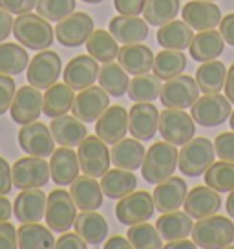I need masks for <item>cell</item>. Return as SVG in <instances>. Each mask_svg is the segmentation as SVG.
Segmentation results:
<instances>
[{"label": "cell", "instance_id": "cell-46", "mask_svg": "<svg viewBox=\"0 0 234 249\" xmlns=\"http://www.w3.org/2000/svg\"><path fill=\"white\" fill-rule=\"evenodd\" d=\"M75 0H37V13L50 22H59L75 11Z\"/></svg>", "mask_w": 234, "mask_h": 249}, {"label": "cell", "instance_id": "cell-38", "mask_svg": "<svg viewBox=\"0 0 234 249\" xmlns=\"http://www.w3.org/2000/svg\"><path fill=\"white\" fill-rule=\"evenodd\" d=\"M99 86H101L104 92H108L114 97H121L125 95L130 85V79H128V71L116 62H104L102 68H99Z\"/></svg>", "mask_w": 234, "mask_h": 249}, {"label": "cell", "instance_id": "cell-47", "mask_svg": "<svg viewBox=\"0 0 234 249\" xmlns=\"http://www.w3.org/2000/svg\"><path fill=\"white\" fill-rule=\"evenodd\" d=\"M17 86L15 81L11 79V75H6V73H0V116L6 114L13 103V97H15Z\"/></svg>", "mask_w": 234, "mask_h": 249}, {"label": "cell", "instance_id": "cell-14", "mask_svg": "<svg viewBox=\"0 0 234 249\" xmlns=\"http://www.w3.org/2000/svg\"><path fill=\"white\" fill-rule=\"evenodd\" d=\"M110 107V93L104 92L101 86H88L75 95L71 112L83 123H95L102 112Z\"/></svg>", "mask_w": 234, "mask_h": 249}, {"label": "cell", "instance_id": "cell-63", "mask_svg": "<svg viewBox=\"0 0 234 249\" xmlns=\"http://www.w3.org/2000/svg\"><path fill=\"white\" fill-rule=\"evenodd\" d=\"M209 2H214V0H209Z\"/></svg>", "mask_w": 234, "mask_h": 249}, {"label": "cell", "instance_id": "cell-12", "mask_svg": "<svg viewBox=\"0 0 234 249\" xmlns=\"http://www.w3.org/2000/svg\"><path fill=\"white\" fill-rule=\"evenodd\" d=\"M190 116L201 126H218L231 117V101L219 93H205L190 107Z\"/></svg>", "mask_w": 234, "mask_h": 249}, {"label": "cell", "instance_id": "cell-17", "mask_svg": "<svg viewBox=\"0 0 234 249\" xmlns=\"http://www.w3.org/2000/svg\"><path fill=\"white\" fill-rule=\"evenodd\" d=\"M128 130L139 141L152 140L159 130V112L152 103H135L128 112Z\"/></svg>", "mask_w": 234, "mask_h": 249}, {"label": "cell", "instance_id": "cell-50", "mask_svg": "<svg viewBox=\"0 0 234 249\" xmlns=\"http://www.w3.org/2000/svg\"><path fill=\"white\" fill-rule=\"evenodd\" d=\"M147 0H114V8L119 15H139L145 9Z\"/></svg>", "mask_w": 234, "mask_h": 249}, {"label": "cell", "instance_id": "cell-56", "mask_svg": "<svg viewBox=\"0 0 234 249\" xmlns=\"http://www.w3.org/2000/svg\"><path fill=\"white\" fill-rule=\"evenodd\" d=\"M104 248L106 249H128L132 248L130 240H126L123 236H112L108 242H104Z\"/></svg>", "mask_w": 234, "mask_h": 249}, {"label": "cell", "instance_id": "cell-31", "mask_svg": "<svg viewBox=\"0 0 234 249\" xmlns=\"http://www.w3.org/2000/svg\"><path fill=\"white\" fill-rule=\"evenodd\" d=\"M190 57L198 62H207L218 59L225 50V40L221 37V33L214 30L200 31L194 35V39L190 42Z\"/></svg>", "mask_w": 234, "mask_h": 249}, {"label": "cell", "instance_id": "cell-29", "mask_svg": "<svg viewBox=\"0 0 234 249\" xmlns=\"http://www.w3.org/2000/svg\"><path fill=\"white\" fill-rule=\"evenodd\" d=\"M147 150L143 147L139 140H132V138H123L110 150V158L112 163L119 167V169H126V171H137L143 165Z\"/></svg>", "mask_w": 234, "mask_h": 249}, {"label": "cell", "instance_id": "cell-33", "mask_svg": "<svg viewBox=\"0 0 234 249\" xmlns=\"http://www.w3.org/2000/svg\"><path fill=\"white\" fill-rule=\"evenodd\" d=\"M73 99H75V93H73V88L66 85H57L50 86L46 90V93L42 95V112L46 114L48 117H59L68 114L71 110V105H73Z\"/></svg>", "mask_w": 234, "mask_h": 249}, {"label": "cell", "instance_id": "cell-35", "mask_svg": "<svg viewBox=\"0 0 234 249\" xmlns=\"http://www.w3.org/2000/svg\"><path fill=\"white\" fill-rule=\"evenodd\" d=\"M137 187V178L134 176V171H126V169H114L102 174L101 189L102 195L112 198V200H119L123 196L130 195Z\"/></svg>", "mask_w": 234, "mask_h": 249}, {"label": "cell", "instance_id": "cell-5", "mask_svg": "<svg viewBox=\"0 0 234 249\" xmlns=\"http://www.w3.org/2000/svg\"><path fill=\"white\" fill-rule=\"evenodd\" d=\"M46 224L55 233H66L77 218V205L70 193L64 189H55L48 195L46 202Z\"/></svg>", "mask_w": 234, "mask_h": 249}, {"label": "cell", "instance_id": "cell-36", "mask_svg": "<svg viewBox=\"0 0 234 249\" xmlns=\"http://www.w3.org/2000/svg\"><path fill=\"white\" fill-rule=\"evenodd\" d=\"M17 244L20 249H50L55 248V238L51 229L39 222H28L17 229Z\"/></svg>", "mask_w": 234, "mask_h": 249}, {"label": "cell", "instance_id": "cell-55", "mask_svg": "<svg viewBox=\"0 0 234 249\" xmlns=\"http://www.w3.org/2000/svg\"><path fill=\"white\" fill-rule=\"evenodd\" d=\"M13 20L15 18H11V13L0 8V42H4L13 33Z\"/></svg>", "mask_w": 234, "mask_h": 249}, {"label": "cell", "instance_id": "cell-18", "mask_svg": "<svg viewBox=\"0 0 234 249\" xmlns=\"http://www.w3.org/2000/svg\"><path fill=\"white\" fill-rule=\"evenodd\" d=\"M221 207V196L218 191H214L209 185H198L187 193V198L183 202V209L190 218L201 220V218L216 214Z\"/></svg>", "mask_w": 234, "mask_h": 249}, {"label": "cell", "instance_id": "cell-49", "mask_svg": "<svg viewBox=\"0 0 234 249\" xmlns=\"http://www.w3.org/2000/svg\"><path fill=\"white\" fill-rule=\"evenodd\" d=\"M37 6V0H0V8L6 9L11 15L30 13Z\"/></svg>", "mask_w": 234, "mask_h": 249}, {"label": "cell", "instance_id": "cell-16", "mask_svg": "<svg viewBox=\"0 0 234 249\" xmlns=\"http://www.w3.org/2000/svg\"><path fill=\"white\" fill-rule=\"evenodd\" d=\"M11 119L18 124H28L37 121L42 114V93L35 86H22L15 92L13 103L9 107Z\"/></svg>", "mask_w": 234, "mask_h": 249}, {"label": "cell", "instance_id": "cell-32", "mask_svg": "<svg viewBox=\"0 0 234 249\" xmlns=\"http://www.w3.org/2000/svg\"><path fill=\"white\" fill-rule=\"evenodd\" d=\"M194 39L192 28L185 20H170L159 26L157 30V42L167 50H187Z\"/></svg>", "mask_w": 234, "mask_h": 249}, {"label": "cell", "instance_id": "cell-40", "mask_svg": "<svg viewBox=\"0 0 234 249\" xmlns=\"http://www.w3.org/2000/svg\"><path fill=\"white\" fill-rule=\"evenodd\" d=\"M185 68H187V55L181 50H167V48L154 57V66H152L154 73L165 81L181 75Z\"/></svg>", "mask_w": 234, "mask_h": 249}, {"label": "cell", "instance_id": "cell-23", "mask_svg": "<svg viewBox=\"0 0 234 249\" xmlns=\"http://www.w3.org/2000/svg\"><path fill=\"white\" fill-rule=\"evenodd\" d=\"M187 193V183L181 178L170 176V178L156 183L152 198H154V205L159 213H170V211H178L183 205Z\"/></svg>", "mask_w": 234, "mask_h": 249}, {"label": "cell", "instance_id": "cell-22", "mask_svg": "<svg viewBox=\"0 0 234 249\" xmlns=\"http://www.w3.org/2000/svg\"><path fill=\"white\" fill-rule=\"evenodd\" d=\"M48 196L40 189H22L13 203V214L20 224L40 222L46 214Z\"/></svg>", "mask_w": 234, "mask_h": 249}, {"label": "cell", "instance_id": "cell-45", "mask_svg": "<svg viewBox=\"0 0 234 249\" xmlns=\"http://www.w3.org/2000/svg\"><path fill=\"white\" fill-rule=\"evenodd\" d=\"M205 183L218 193H231L234 189V163L221 160L205 171Z\"/></svg>", "mask_w": 234, "mask_h": 249}, {"label": "cell", "instance_id": "cell-48", "mask_svg": "<svg viewBox=\"0 0 234 249\" xmlns=\"http://www.w3.org/2000/svg\"><path fill=\"white\" fill-rule=\"evenodd\" d=\"M214 150H216V156H219V160L234 163V130L219 134L214 141Z\"/></svg>", "mask_w": 234, "mask_h": 249}, {"label": "cell", "instance_id": "cell-58", "mask_svg": "<svg viewBox=\"0 0 234 249\" xmlns=\"http://www.w3.org/2000/svg\"><path fill=\"white\" fill-rule=\"evenodd\" d=\"M225 93H227V99H229L231 103H234V64L227 70Z\"/></svg>", "mask_w": 234, "mask_h": 249}, {"label": "cell", "instance_id": "cell-21", "mask_svg": "<svg viewBox=\"0 0 234 249\" xmlns=\"http://www.w3.org/2000/svg\"><path fill=\"white\" fill-rule=\"evenodd\" d=\"M99 77V64L92 55H77L64 68V83L73 90H84Z\"/></svg>", "mask_w": 234, "mask_h": 249}, {"label": "cell", "instance_id": "cell-2", "mask_svg": "<svg viewBox=\"0 0 234 249\" xmlns=\"http://www.w3.org/2000/svg\"><path fill=\"white\" fill-rule=\"evenodd\" d=\"M178 158H180V152L176 145H172L168 141L154 143L147 150L143 165H141L143 178L147 179V183H154V185L170 178L178 169Z\"/></svg>", "mask_w": 234, "mask_h": 249}, {"label": "cell", "instance_id": "cell-52", "mask_svg": "<svg viewBox=\"0 0 234 249\" xmlns=\"http://www.w3.org/2000/svg\"><path fill=\"white\" fill-rule=\"evenodd\" d=\"M86 244L77 233H64L59 240H55V248L57 249H84Z\"/></svg>", "mask_w": 234, "mask_h": 249}, {"label": "cell", "instance_id": "cell-24", "mask_svg": "<svg viewBox=\"0 0 234 249\" xmlns=\"http://www.w3.org/2000/svg\"><path fill=\"white\" fill-rule=\"evenodd\" d=\"M110 33L121 44H137L149 37V22L135 15H117L110 20Z\"/></svg>", "mask_w": 234, "mask_h": 249}, {"label": "cell", "instance_id": "cell-34", "mask_svg": "<svg viewBox=\"0 0 234 249\" xmlns=\"http://www.w3.org/2000/svg\"><path fill=\"white\" fill-rule=\"evenodd\" d=\"M192 218L187 213H180V211H170V213H163L159 220L156 222V227L163 240H180V238H187L192 233Z\"/></svg>", "mask_w": 234, "mask_h": 249}, {"label": "cell", "instance_id": "cell-8", "mask_svg": "<svg viewBox=\"0 0 234 249\" xmlns=\"http://www.w3.org/2000/svg\"><path fill=\"white\" fill-rule=\"evenodd\" d=\"M159 132L172 145H185L196 134V121L185 110L167 108L159 114Z\"/></svg>", "mask_w": 234, "mask_h": 249}, {"label": "cell", "instance_id": "cell-1", "mask_svg": "<svg viewBox=\"0 0 234 249\" xmlns=\"http://www.w3.org/2000/svg\"><path fill=\"white\" fill-rule=\"evenodd\" d=\"M13 35L18 40V44H22L26 50H48L53 44L55 30L51 28L50 20L42 18L37 13H22L13 20Z\"/></svg>", "mask_w": 234, "mask_h": 249}, {"label": "cell", "instance_id": "cell-19", "mask_svg": "<svg viewBox=\"0 0 234 249\" xmlns=\"http://www.w3.org/2000/svg\"><path fill=\"white\" fill-rule=\"evenodd\" d=\"M181 17L192 30L198 31L214 30L221 22V11L214 2L209 0H190L185 4Z\"/></svg>", "mask_w": 234, "mask_h": 249}, {"label": "cell", "instance_id": "cell-61", "mask_svg": "<svg viewBox=\"0 0 234 249\" xmlns=\"http://www.w3.org/2000/svg\"><path fill=\"white\" fill-rule=\"evenodd\" d=\"M83 2H86V4H99L102 0H83Z\"/></svg>", "mask_w": 234, "mask_h": 249}, {"label": "cell", "instance_id": "cell-62", "mask_svg": "<svg viewBox=\"0 0 234 249\" xmlns=\"http://www.w3.org/2000/svg\"><path fill=\"white\" fill-rule=\"evenodd\" d=\"M229 124H231V128L234 130V112L231 114V123H229Z\"/></svg>", "mask_w": 234, "mask_h": 249}, {"label": "cell", "instance_id": "cell-25", "mask_svg": "<svg viewBox=\"0 0 234 249\" xmlns=\"http://www.w3.org/2000/svg\"><path fill=\"white\" fill-rule=\"evenodd\" d=\"M50 130H51L53 140L61 147H79L83 140L88 136L86 124L75 116H66V114L53 117V121L50 124Z\"/></svg>", "mask_w": 234, "mask_h": 249}, {"label": "cell", "instance_id": "cell-27", "mask_svg": "<svg viewBox=\"0 0 234 249\" xmlns=\"http://www.w3.org/2000/svg\"><path fill=\"white\" fill-rule=\"evenodd\" d=\"M81 165H79L77 152H73L71 147H61L53 150L51 161H50V174L57 185H70L79 176Z\"/></svg>", "mask_w": 234, "mask_h": 249}, {"label": "cell", "instance_id": "cell-3", "mask_svg": "<svg viewBox=\"0 0 234 249\" xmlns=\"http://www.w3.org/2000/svg\"><path fill=\"white\" fill-rule=\"evenodd\" d=\"M192 240L198 248L203 249H223L234 242V224L227 216L201 218L192 226Z\"/></svg>", "mask_w": 234, "mask_h": 249}, {"label": "cell", "instance_id": "cell-51", "mask_svg": "<svg viewBox=\"0 0 234 249\" xmlns=\"http://www.w3.org/2000/svg\"><path fill=\"white\" fill-rule=\"evenodd\" d=\"M15 248H18V244H17V229L9 224V220L0 222V249Z\"/></svg>", "mask_w": 234, "mask_h": 249}, {"label": "cell", "instance_id": "cell-60", "mask_svg": "<svg viewBox=\"0 0 234 249\" xmlns=\"http://www.w3.org/2000/svg\"><path fill=\"white\" fill-rule=\"evenodd\" d=\"M227 213H229L231 218H234V189L231 191L229 198H227Z\"/></svg>", "mask_w": 234, "mask_h": 249}, {"label": "cell", "instance_id": "cell-9", "mask_svg": "<svg viewBox=\"0 0 234 249\" xmlns=\"http://www.w3.org/2000/svg\"><path fill=\"white\" fill-rule=\"evenodd\" d=\"M50 163L44 161V158L28 156L17 160L11 167V178L13 187L17 189H40L50 181Z\"/></svg>", "mask_w": 234, "mask_h": 249}, {"label": "cell", "instance_id": "cell-7", "mask_svg": "<svg viewBox=\"0 0 234 249\" xmlns=\"http://www.w3.org/2000/svg\"><path fill=\"white\" fill-rule=\"evenodd\" d=\"M159 97L165 108L187 110L200 99V86L190 75H178L161 86Z\"/></svg>", "mask_w": 234, "mask_h": 249}, {"label": "cell", "instance_id": "cell-28", "mask_svg": "<svg viewBox=\"0 0 234 249\" xmlns=\"http://www.w3.org/2000/svg\"><path fill=\"white\" fill-rule=\"evenodd\" d=\"M73 227H75V233L88 246H101L102 240H106L108 236V222L95 211H83L75 218Z\"/></svg>", "mask_w": 234, "mask_h": 249}, {"label": "cell", "instance_id": "cell-6", "mask_svg": "<svg viewBox=\"0 0 234 249\" xmlns=\"http://www.w3.org/2000/svg\"><path fill=\"white\" fill-rule=\"evenodd\" d=\"M77 158L81 171L92 178H102V174L108 172L112 163L108 147L99 136H86L79 145Z\"/></svg>", "mask_w": 234, "mask_h": 249}, {"label": "cell", "instance_id": "cell-59", "mask_svg": "<svg viewBox=\"0 0 234 249\" xmlns=\"http://www.w3.org/2000/svg\"><path fill=\"white\" fill-rule=\"evenodd\" d=\"M165 248L167 249H176V248L178 249H194V248H198V246H196L194 240L190 242V240H185V238H180V240H170Z\"/></svg>", "mask_w": 234, "mask_h": 249}, {"label": "cell", "instance_id": "cell-20", "mask_svg": "<svg viewBox=\"0 0 234 249\" xmlns=\"http://www.w3.org/2000/svg\"><path fill=\"white\" fill-rule=\"evenodd\" d=\"M128 130V112L125 107H108L95 121V134L106 145H114L123 140Z\"/></svg>", "mask_w": 234, "mask_h": 249}, {"label": "cell", "instance_id": "cell-57", "mask_svg": "<svg viewBox=\"0 0 234 249\" xmlns=\"http://www.w3.org/2000/svg\"><path fill=\"white\" fill-rule=\"evenodd\" d=\"M13 214V205L4 195H0V222H6Z\"/></svg>", "mask_w": 234, "mask_h": 249}, {"label": "cell", "instance_id": "cell-42", "mask_svg": "<svg viewBox=\"0 0 234 249\" xmlns=\"http://www.w3.org/2000/svg\"><path fill=\"white\" fill-rule=\"evenodd\" d=\"M159 92H161V81L156 73L154 75H150V73L135 75L126 90L130 101L134 103H152L159 97Z\"/></svg>", "mask_w": 234, "mask_h": 249}, {"label": "cell", "instance_id": "cell-15", "mask_svg": "<svg viewBox=\"0 0 234 249\" xmlns=\"http://www.w3.org/2000/svg\"><path fill=\"white\" fill-rule=\"evenodd\" d=\"M18 145L28 156H37V158H48L55 150V140L51 136V130L39 121L20 124Z\"/></svg>", "mask_w": 234, "mask_h": 249}, {"label": "cell", "instance_id": "cell-4", "mask_svg": "<svg viewBox=\"0 0 234 249\" xmlns=\"http://www.w3.org/2000/svg\"><path fill=\"white\" fill-rule=\"evenodd\" d=\"M214 156H216V150L211 141L207 138H194L187 141L180 150L178 169L185 176L198 178L205 174V171L214 163Z\"/></svg>", "mask_w": 234, "mask_h": 249}, {"label": "cell", "instance_id": "cell-37", "mask_svg": "<svg viewBox=\"0 0 234 249\" xmlns=\"http://www.w3.org/2000/svg\"><path fill=\"white\" fill-rule=\"evenodd\" d=\"M196 83L200 86V92L203 93H219L225 88L227 68L219 61H207L196 71Z\"/></svg>", "mask_w": 234, "mask_h": 249}, {"label": "cell", "instance_id": "cell-39", "mask_svg": "<svg viewBox=\"0 0 234 249\" xmlns=\"http://www.w3.org/2000/svg\"><path fill=\"white\" fill-rule=\"evenodd\" d=\"M30 64V55L22 44L0 42V73L18 75Z\"/></svg>", "mask_w": 234, "mask_h": 249}, {"label": "cell", "instance_id": "cell-30", "mask_svg": "<svg viewBox=\"0 0 234 249\" xmlns=\"http://www.w3.org/2000/svg\"><path fill=\"white\" fill-rule=\"evenodd\" d=\"M119 64L132 75H141V73H149L154 66V53L149 46H143L141 42L137 44H125L119 48L117 53Z\"/></svg>", "mask_w": 234, "mask_h": 249}, {"label": "cell", "instance_id": "cell-53", "mask_svg": "<svg viewBox=\"0 0 234 249\" xmlns=\"http://www.w3.org/2000/svg\"><path fill=\"white\" fill-rule=\"evenodd\" d=\"M13 187V178H11V165L0 156V195H9Z\"/></svg>", "mask_w": 234, "mask_h": 249}, {"label": "cell", "instance_id": "cell-11", "mask_svg": "<svg viewBox=\"0 0 234 249\" xmlns=\"http://www.w3.org/2000/svg\"><path fill=\"white\" fill-rule=\"evenodd\" d=\"M63 70V61L59 53L51 50H40L28 64V83L39 90H48L57 83Z\"/></svg>", "mask_w": 234, "mask_h": 249}, {"label": "cell", "instance_id": "cell-10", "mask_svg": "<svg viewBox=\"0 0 234 249\" xmlns=\"http://www.w3.org/2000/svg\"><path fill=\"white\" fill-rule=\"evenodd\" d=\"M156 213L154 198L147 191H137L119 198L116 216L123 226H134L139 222H149Z\"/></svg>", "mask_w": 234, "mask_h": 249}, {"label": "cell", "instance_id": "cell-26", "mask_svg": "<svg viewBox=\"0 0 234 249\" xmlns=\"http://www.w3.org/2000/svg\"><path fill=\"white\" fill-rule=\"evenodd\" d=\"M70 195L81 211H97L102 205V189L92 176H77L70 183Z\"/></svg>", "mask_w": 234, "mask_h": 249}, {"label": "cell", "instance_id": "cell-13", "mask_svg": "<svg viewBox=\"0 0 234 249\" xmlns=\"http://www.w3.org/2000/svg\"><path fill=\"white\" fill-rule=\"evenodd\" d=\"M92 33L94 18L83 11H73L66 18L59 20L55 28V37L66 48H79L81 44H84Z\"/></svg>", "mask_w": 234, "mask_h": 249}, {"label": "cell", "instance_id": "cell-43", "mask_svg": "<svg viewBox=\"0 0 234 249\" xmlns=\"http://www.w3.org/2000/svg\"><path fill=\"white\" fill-rule=\"evenodd\" d=\"M181 0H147L143 17L150 26H163L174 20L180 13Z\"/></svg>", "mask_w": 234, "mask_h": 249}, {"label": "cell", "instance_id": "cell-54", "mask_svg": "<svg viewBox=\"0 0 234 249\" xmlns=\"http://www.w3.org/2000/svg\"><path fill=\"white\" fill-rule=\"evenodd\" d=\"M219 33L225 42H229L231 46H234V13L227 15L225 18H221L219 22Z\"/></svg>", "mask_w": 234, "mask_h": 249}, {"label": "cell", "instance_id": "cell-41", "mask_svg": "<svg viewBox=\"0 0 234 249\" xmlns=\"http://www.w3.org/2000/svg\"><path fill=\"white\" fill-rule=\"evenodd\" d=\"M88 55H92L97 62H112L119 53L116 37L104 30H94V33L86 40Z\"/></svg>", "mask_w": 234, "mask_h": 249}, {"label": "cell", "instance_id": "cell-44", "mask_svg": "<svg viewBox=\"0 0 234 249\" xmlns=\"http://www.w3.org/2000/svg\"><path fill=\"white\" fill-rule=\"evenodd\" d=\"M126 238L130 240L132 248L135 249H161L163 248V238L157 231L156 226H150L147 222H139L130 226Z\"/></svg>", "mask_w": 234, "mask_h": 249}]
</instances>
